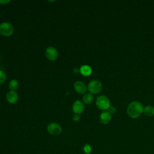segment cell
<instances>
[{"mask_svg":"<svg viewBox=\"0 0 154 154\" xmlns=\"http://www.w3.org/2000/svg\"><path fill=\"white\" fill-rule=\"evenodd\" d=\"M143 106L138 101H133L131 102L127 107V113L132 119H137L139 117L143 112Z\"/></svg>","mask_w":154,"mask_h":154,"instance_id":"6da1fadb","label":"cell"},{"mask_svg":"<svg viewBox=\"0 0 154 154\" xmlns=\"http://www.w3.org/2000/svg\"><path fill=\"white\" fill-rule=\"evenodd\" d=\"M96 105L99 109L106 111L110 106V101L107 96L100 95L96 98Z\"/></svg>","mask_w":154,"mask_h":154,"instance_id":"7a4b0ae2","label":"cell"},{"mask_svg":"<svg viewBox=\"0 0 154 154\" xmlns=\"http://www.w3.org/2000/svg\"><path fill=\"white\" fill-rule=\"evenodd\" d=\"M14 32V27L13 25L8 22H4L0 24V34L9 37Z\"/></svg>","mask_w":154,"mask_h":154,"instance_id":"3957f363","label":"cell"},{"mask_svg":"<svg viewBox=\"0 0 154 154\" xmlns=\"http://www.w3.org/2000/svg\"><path fill=\"white\" fill-rule=\"evenodd\" d=\"M87 89L91 94H97L101 91L102 89V84L100 81L93 79L88 83Z\"/></svg>","mask_w":154,"mask_h":154,"instance_id":"277c9868","label":"cell"},{"mask_svg":"<svg viewBox=\"0 0 154 154\" xmlns=\"http://www.w3.org/2000/svg\"><path fill=\"white\" fill-rule=\"evenodd\" d=\"M48 132L52 135H58L62 132L61 126L56 122L50 123L47 126Z\"/></svg>","mask_w":154,"mask_h":154,"instance_id":"5b68a950","label":"cell"},{"mask_svg":"<svg viewBox=\"0 0 154 154\" xmlns=\"http://www.w3.org/2000/svg\"><path fill=\"white\" fill-rule=\"evenodd\" d=\"M45 56L49 60L54 61L58 58V52L55 48L49 46L45 51Z\"/></svg>","mask_w":154,"mask_h":154,"instance_id":"8992f818","label":"cell"},{"mask_svg":"<svg viewBox=\"0 0 154 154\" xmlns=\"http://www.w3.org/2000/svg\"><path fill=\"white\" fill-rule=\"evenodd\" d=\"M85 109V106L82 101L77 100L75 101L72 105V110L74 114H81L83 112Z\"/></svg>","mask_w":154,"mask_h":154,"instance_id":"52a82bcc","label":"cell"},{"mask_svg":"<svg viewBox=\"0 0 154 154\" xmlns=\"http://www.w3.org/2000/svg\"><path fill=\"white\" fill-rule=\"evenodd\" d=\"M73 87L76 93L82 94L86 93L87 87L84 82L81 81H77L73 84Z\"/></svg>","mask_w":154,"mask_h":154,"instance_id":"ba28073f","label":"cell"},{"mask_svg":"<svg viewBox=\"0 0 154 154\" xmlns=\"http://www.w3.org/2000/svg\"><path fill=\"white\" fill-rule=\"evenodd\" d=\"M5 98L8 102L10 103H15L18 100L19 96L17 93L16 91L10 90L7 93Z\"/></svg>","mask_w":154,"mask_h":154,"instance_id":"9c48e42d","label":"cell"},{"mask_svg":"<svg viewBox=\"0 0 154 154\" xmlns=\"http://www.w3.org/2000/svg\"><path fill=\"white\" fill-rule=\"evenodd\" d=\"M111 120V114L107 111H103L99 116V122L100 123L106 125L108 124Z\"/></svg>","mask_w":154,"mask_h":154,"instance_id":"30bf717a","label":"cell"},{"mask_svg":"<svg viewBox=\"0 0 154 154\" xmlns=\"http://www.w3.org/2000/svg\"><path fill=\"white\" fill-rule=\"evenodd\" d=\"M79 72L82 75L85 76H88L91 74L92 69L88 65H87V64L82 65L79 68Z\"/></svg>","mask_w":154,"mask_h":154,"instance_id":"8fae6325","label":"cell"},{"mask_svg":"<svg viewBox=\"0 0 154 154\" xmlns=\"http://www.w3.org/2000/svg\"><path fill=\"white\" fill-rule=\"evenodd\" d=\"M143 113L147 117H152L154 115V107L152 105H147L143 108Z\"/></svg>","mask_w":154,"mask_h":154,"instance_id":"7c38bea8","label":"cell"},{"mask_svg":"<svg viewBox=\"0 0 154 154\" xmlns=\"http://www.w3.org/2000/svg\"><path fill=\"white\" fill-rule=\"evenodd\" d=\"M93 96L92 95V94L90 93H85L82 97V102L85 104H90L91 103L93 102Z\"/></svg>","mask_w":154,"mask_h":154,"instance_id":"4fadbf2b","label":"cell"},{"mask_svg":"<svg viewBox=\"0 0 154 154\" xmlns=\"http://www.w3.org/2000/svg\"><path fill=\"white\" fill-rule=\"evenodd\" d=\"M19 87V82L16 79H11L8 83V88L10 90L15 91Z\"/></svg>","mask_w":154,"mask_h":154,"instance_id":"5bb4252c","label":"cell"},{"mask_svg":"<svg viewBox=\"0 0 154 154\" xmlns=\"http://www.w3.org/2000/svg\"><path fill=\"white\" fill-rule=\"evenodd\" d=\"M82 150L85 154H90L91 152L92 151V147L89 144H85L83 146Z\"/></svg>","mask_w":154,"mask_h":154,"instance_id":"9a60e30c","label":"cell"},{"mask_svg":"<svg viewBox=\"0 0 154 154\" xmlns=\"http://www.w3.org/2000/svg\"><path fill=\"white\" fill-rule=\"evenodd\" d=\"M7 79V76L5 73L2 71L0 70V84L4 83Z\"/></svg>","mask_w":154,"mask_h":154,"instance_id":"2e32d148","label":"cell"},{"mask_svg":"<svg viewBox=\"0 0 154 154\" xmlns=\"http://www.w3.org/2000/svg\"><path fill=\"white\" fill-rule=\"evenodd\" d=\"M107 111L109 112L111 114H114L116 112V108L114 106L110 105V106L107 109Z\"/></svg>","mask_w":154,"mask_h":154,"instance_id":"e0dca14e","label":"cell"},{"mask_svg":"<svg viewBox=\"0 0 154 154\" xmlns=\"http://www.w3.org/2000/svg\"><path fill=\"white\" fill-rule=\"evenodd\" d=\"M72 119L74 122H78L79 120L80 119V116L79 114H74V115L72 117Z\"/></svg>","mask_w":154,"mask_h":154,"instance_id":"ac0fdd59","label":"cell"},{"mask_svg":"<svg viewBox=\"0 0 154 154\" xmlns=\"http://www.w3.org/2000/svg\"><path fill=\"white\" fill-rule=\"evenodd\" d=\"M10 2V0H0V4H6Z\"/></svg>","mask_w":154,"mask_h":154,"instance_id":"d6986e66","label":"cell"}]
</instances>
